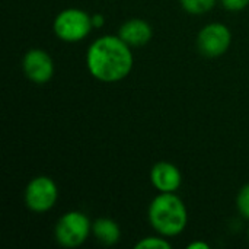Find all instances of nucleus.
<instances>
[{"label": "nucleus", "mask_w": 249, "mask_h": 249, "mask_svg": "<svg viewBox=\"0 0 249 249\" xmlns=\"http://www.w3.org/2000/svg\"><path fill=\"white\" fill-rule=\"evenodd\" d=\"M134 64L130 45L120 36L104 35L95 39L86 53L89 73L99 82L114 83L125 79Z\"/></svg>", "instance_id": "obj_1"}, {"label": "nucleus", "mask_w": 249, "mask_h": 249, "mask_svg": "<svg viewBox=\"0 0 249 249\" xmlns=\"http://www.w3.org/2000/svg\"><path fill=\"white\" fill-rule=\"evenodd\" d=\"M149 222L152 228L165 238L178 236L188 223L184 201L175 193H160L149 206Z\"/></svg>", "instance_id": "obj_2"}, {"label": "nucleus", "mask_w": 249, "mask_h": 249, "mask_svg": "<svg viewBox=\"0 0 249 249\" xmlns=\"http://www.w3.org/2000/svg\"><path fill=\"white\" fill-rule=\"evenodd\" d=\"M93 28L92 16L82 9H66L60 12L53 23L54 34L64 42H79Z\"/></svg>", "instance_id": "obj_3"}, {"label": "nucleus", "mask_w": 249, "mask_h": 249, "mask_svg": "<svg viewBox=\"0 0 249 249\" xmlns=\"http://www.w3.org/2000/svg\"><path fill=\"white\" fill-rule=\"evenodd\" d=\"M90 231L92 225L86 214L82 212H69L58 219L54 228V236L61 247L77 248L85 244Z\"/></svg>", "instance_id": "obj_4"}, {"label": "nucleus", "mask_w": 249, "mask_h": 249, "mask_svg": "<svg viewBox=\"0 0 249 249\" xmlns=\"http://www.w3.org/2000/svg\"><path fill=\"white\" fill-rule=\"evenodd\" d=\"M58 198V188L48 177H36L25 188V204L34 213L51 210Z\"/></svg>", "instance_id": "obj_5"}, {"label": "nucleus", "mask_w": 249, "mask_h": 249, "mask_svg": "<svg viewBox=\"0 0 249 249\" xmlns=\"http://www.w3.org/2000/svg\"><path fill=\"white\" fill-rule=\"evenodd\" d=\"M232 42L231 29L219 22L206 25L197 36V47L200 53L206 57H219L223 55Z\"/></svg>", "instance_id": "obj_6"}, {"label": "nucleus", "mask_w": 249, "mask_h": 249, "mask_svg": "<svg viewBox=\"0 0 249 249\" xmlns=\"http://www.w3.org/2000/svg\"><path fill=\"white\" fill-rule=\"evenodd\" d=\"M23 73L34 83H45L54 74V63L50 54L41 48H32L26 51L22 58Z\"/></svg>", "instance_id": "obj_7"}, {"label": "nucleus", "mask_w": 249, "mask_h": 249, "mask_svg": "<svg viewBox=\"0 0 249 249\" xmlns=\"http://www.w3.org/2000/svg\"><path fill=\"white\" fill-rule=\"evenodd\" d=\"M150 181L159 193H175L182 182L179 169L169 162H158L150 171Z\"/></svg>", "instance_id": "obj_8"}, {"label": "nucleus", "mask_w": 249, "mask_h": 249, "mask_svg": "<svg viewBox=\"0 0 249 249\" xmlns=\"http://www.w3.org/2000/svg\"><path fill=\"white\" fill-rule=\"evenodd\" d=\"M152 26L143 19H130L124 22L118 32V36L130 47L146 45L152 39Z\"/></svg>", "instance_id": "obj_9"}, {"label": "nucleus", "mask_w": 249, "mask_h": 249, "mask_svg": "<svg viewBox=\"0 0 249 249\" xmlns=\"http://www.w3.org/2000/svg\"><path fill=\"white\" fill-rule=\"evenodd\" d=\"M92 232H93L95 238L98 239V242H101L102 245H107V247L117 244L121 236L120 226L114 220L107 219V217L96 219L92 225Z\"/></svg>", "instance_id": "obj_10"}, {"label": "nucleus", "mask_w": 249, "mask_h": 249, "mask_svg": "<svg viewBox=\"0 0 249 249\" xmlns=\"http://www.w3.org/2000/svg\"><path fill=\"white\" fill-rule=\"evenodd\" d=\"M182 9L191 15H203V13H207L210 12L217 0H179Z\"/></svg>", "instance_id": "obj_11"}, {"label": "nucleus", "mask_w": 249, "mask_h": 249, "mask_svg": "<svg viewBox=\"0 0 249 249\" xmlns=\"http://www.w3.org/2000/svg\"><path fill=\"white\" fill-rule=\"evenodd\" d=\"M136 249H171V244L160 236H149L143 238L136 244Z\"/></svg>", "instance_id": "obj_12"}, {"label": "nucleus", "mask_w": 249, "mask_h": 249, "mask_svg": "<svg viewBox=\"0 0 249 249\" xmlns=\"http://www.w3.org/2000/svg\"><path fill=\"white\" fill-rule=\"evenodd\" d=\"M236 204H238V210L239 213L249 220V184L244 185L238 194V200H236Z\"/></svg>", "instance_id": "obj_13"}, {"label": "nucleus", "mask_w": 249, "mask_h": 249, "mask_svg": "<svg viewBox=\"0 0 249 249\" xmlns=\"http://www.w3.org/2000/svg\"><path fill=\"white\" fill-rule=\"evenodd\" d=\"M220 1L223 7H226L228 10H233V12L242 10L249 4V0H220Z\"/></svg>", "instance_id": "obj_14"}, {"label": "nucleus", "mask_w": 249, "mask_h": 249, "mask_svg": "<svg viewBox=\"0 0 249 249\" xmlns=\"http://www.w3.org/2000/svg\"><path fill=\"white\" fill-rule=\"evenodd\" d=\"M210 248V245L209 244H206V242H201V241H196V242H193V244H190L188 245V249H209Z\"/></svg>", "instance_id": "obj_15"}, {"label": "nucleus", "mask_w": 249, "mask_h": 249, "mask_svg": "<svg viewBox=\"0 0 249 249\" xmlns=\"http://www.w3.org/2000/svg\"><path fill=\"white\" fill-rule=\"evenodd\" d=\"M92 22H93L95 28H99L104 23V18L101 15H95V16H92Z\"/></svg>", "instance_id": "obj_16"}, {"label": "nucleus", "mask_w": 249, "mask_h": 249, "mask_svg": "<svg viewBox=\"0 0 249 249\" xmlns=\"http://www.w3.org/2000/svg\"><path fill=\"white\" fill-rule=\"evenodd\" d=\"M248 238H249V231H248Z\"/></svg>", "instance_id": "obj_17"}]
</instances>
